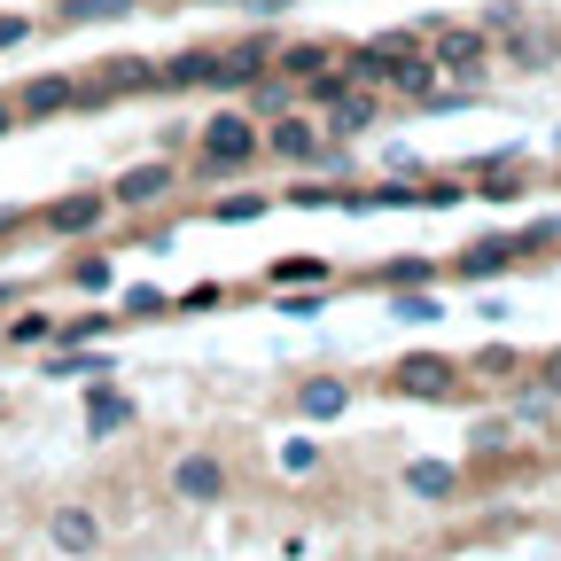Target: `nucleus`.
Returning <instances> with one entry per match:
<instances>
[{
	"mask_svg": "<svg viewBox=\"0 0 561 561\" xmlns=\"http://www.w3.org/2000/svg\"><path fill=\"white\" fill-rule=\"evenodd\" d=\"M320 133H328V125H312L305 110H280V117H265V157H280V164H320V157H328Z\"/></svg>",
	"mask_w": 561,
	"mask_h": 561,
	"instance_id": "nucleus-3",
	"label": "nucleus"
},
{
	"mask_svg": "<svg viewBox=\"0 0 561 561\" xmlns=\"http://www.w3.org/2000/svg\"><path fill=\"white\" fill-rule=\"evenodd\" d=\"M312 460H320V445H305V437H297V445H280V468H289V476H305Z\"/></svg>",
	"mask_w": 561,
	"mask_h": 561,
	"instance_id": "nucleus-22",
	"label": "nucleus"
},
{
	"mask_svg": "<svg viewBox=\"0 0 561 561\" xmlns=\"http://www.w3.org/2000/svg\"><path fill=\"white\" fill-rule=\"evenodd\" d=\"M460 375H468V359H445V351H405V359L390 367V390H405V398H453Z\"/></svg>",
	"mask_w": 561,
	"mask_h": 561,
	"instance_id": "nucleus-2",
	"label": "nucleus"
},
{
	"mask_svg": "<svg viewBox=\"0 0 561 561\" xmlns=\"http://www.w3.org/2000/svg\"><path fill=\"white\" fill-rule=\"evenodd\" d=\"M9 335H16V343H39V335L55 343V320H47V312H16V328H9Z\"/></svg>",
	"mask_w": 561,
	"mask_h": 561,
	"instance_id": "nucleus-20",
	"label": "nucleus"
},
{
	"mask_svg": "<svg viewBox=\"0 0 561 561\" xmlns=\"http://www.w3.org/2000/svg\"><path fill=\"white\" fill-rule=\"evenodd\" d=\"M94 538H102V523H94L87 507H62V515H55V546H70V553H87Z\"/></svg>",
	"mask_w": 561,
	"mask_h": 561,
	"instance_id": "nucleus-12",
	"label": "nucleus"
},
{
	"mask_svg": "<svg viewBox=\"0 0 561 561\" xmlns=\"http://www.w3.org/2000/svg\"><path fill=\"white\" fill-rule=\"evenodd\" d=\"M430 62H437V70H453V79H483V62H491V32H483V24L430 32Z\"/></svg>",
	"mask_w": 561,
	"mask_h": 561,
	"instance_id": "nucleus-4",
	"label": "nucleus"
},
{
	"mask_svg": "<svg viewBox=\"0 0 561 561\" xmlns=\"http://www.w3.org/2000/svg\"><path fill=\"white\" fill-rule=\"evenodd\" d=\"M102 219H110V195H70V203L47 210L55 234H87V227H102Z\"/></svg>",
	"mask_w": 561,
	"mask_h": 561,
	"instance_id": "nucleus-9",
	"label": "nucleus"
},
{
	"mask_svg": "<svg viewBox=\"0 0 561 561\" xmlns=\"http://www.w3.org/2000/svg\"><path fill=\"white\" fill-rule=\"evenodd\" d=\"M9 117H16V110H9V102H0V133H9Z\"/></svg>",
	"mask_w": 561,
	"mask_h": 561,
	"instance_id": "nucleus-25",
	"label": "nucleus"
},
{
	"mask_svg": "<svg viewBox=\"0 0 561 561\" xmlns=\"http://www.w3.org/2000/svg\"><path fill=\"white\" fill-rule=\"evenodd\" d=\"M328 62H335L328 39H305V47H280L273 55V70H289V79H312V70H328Z\"/></svg>",
	"mask_w": 561,
	"mask_h": 561,
	"instance_id": "nucleus-10",
	"label": "nucleus"
},
{
	"mask_svg": "<svg viewBox=\"0 0 561 561\" xmlns=\"http://www.w3.org/2000/svg\"><path fill=\"white\" fill-rule=\"evenodd\" d=\"M257 157H265V125L250 110H219V117L203 125V140H195V164L203 172H242Z\"/></svg>",
	"mask_w": 561,
	"mask_h": 561,
	"instance_id": "nucleus-1",
	"label": "nucleus"
},
{
	"mask_svg": "<svg viewBox=\"0 0 561 561\" xmlns=\"http://www.w3.org/2000/svg\"><path fill=\"white\" fill-rule=\"evenodd\" d=\"M375 117H382V102L367 94V79H359V87H343V94L328 102V133H367Z\"/></svg>",
	"mask_w": 561,
	"mask_h": 561,
	"instance_id": "nucleus-7",
	"label": "nucleus"
},
{
	"mask_svg": "<svg viewBox=\"0 0 561 561\" xmlns=\"http://www.w3.org/2000/svg\"><path fill=\"white\" fill-rule=\"evenodd\" d=\"M172 157H157V164H133V172H117V187H110V203H125V210H140V203H157V195H172Z\"/></svg>",
	"mask_w": 561,
	"mask_h": 561,
	"instance_id": "nucleus-6",
	"label": "nucleus"
},
{
	"mask_svg": "<svg viewBox=\"0 0 561 561\" xmlns=\"http://www.w3.org/2000/svg\"><path fill=\"white\" fill-rule=\"evenodd\" d=\"M70 24H102V16H133V0H70Z\"/></svg>",
	"mask_w": 561,
	"mask_h": 561,
	"instance_id": "nucleus-17",
	"label": "nucleus"
},
{
	"mask_svg": "<svg viewBox=\"0 0 561 561\" xmlns=\"http://www.w3.org/2000/svg\"><path fill=\"white\" fill-rule=\"evenodd\" d=\"M430 273H437L430 257H405V265H390V273H375V280H382V289H413V280H430Z\"/></svg>",
	"mask_w": 561,
	"mask_h": 561,
	"instance_id": "nucleus-18",
	"label": "nucleus"
},
{
	"mask_svg": "<svg viewBox=\"0 0 561 561\" xmlns=\"http://www.w3.org/2000/svg\"><path fill=\"white\" fill-rule=\"evenodd\" d=\"M297 405H305L312 421H335V413L351 405V382H305V390H297Z\"/></svg>",
	"mask_w": 561,
	"mask_h": 561,
	"instance_id": "nucleus-11",
	"label": "nucleus"
},
{
	"mask_svg": "<svg viewBox=\"0 0 561 561\" xmlns=\"http://www.w3.org/2000/svg\"><path fill=\"white\" fill-rule=\"evenodd\" d=\"M405 491H413V500H453L460 468L453 460H405Z\"/></svg>",
	"mask_w": 561,
	"mask_h": 561,
	"instance_id": "nucleus-8",
	"label": "nucleus"
},
{
	"mask_svg": "<svg viewBox=\"0 0 561 561\" xmlns=\"http://www.w3.org/2000/svg\"><path fill=\"white\" fill-rule=\"evenodd\" d=\"M16 39H24V24H16V16H0V47H16Z\"/></svg>",
	"mask_w": 561,
	"mask_h": 561,
	"instance_id": "nucleus-24",
	"label": "nucleus"
},
{
	"mask_svg": "<svg viewBox=\"0 0 561 561\" xmlns=\"http://www.w3.org/2000/svg\"><path fill=\"white\" fill-rule=\"evenodd\" d=\"M530 375H538V390H546V398H561V351H546V359H530Z\"/></svg>",
	"mask_w": 561,
	"mask_h": 561,
	"instance_id": "nucleus-21",
	"label": "nucleus"
},
{
	"mask_svg": "<svg viewBox=\"0 0 561 561\" xmlns=\"http://www.w3.org/2000/svg\"><path fill=\"white\" fill-rule=\"evenodd\" d=\"M257 210H265V195H234V203L210 210V219H257Z\"/></svg>",
	"mask_w": 561,
	"mask_h": 561,
	"instance_id": "nucleus-23",
	"label": "nucleus"
},
{
	"mask_svg": "<svg viewBox=\"0 0 561 561\" xmlns=\"http://www.w3.org/2000/svg\"><path fill=\"white\" fill-rule=\"evenodd\" d=\"M289 102H297V94H289V70H280V79H265V87L250 94V117H280Z\"/></svg>",
	"mask_w": 561,
	"mask_h": 561,
	"instance_id": "nucleus-16",
	"label": "nucleus"
},
{
	"mask_svg": "<svg viewBox=\"0 0 561 561\" xmlns=\"http://www.w3.org/2000/svg\"><path fill=\"white\" fill-rule=\"evenodd\" d=\"M62 102H79V87H70V79H32V87H24V110H39V117L62 110Z\"/></svg>",
	"mask_w": 561,
	"mask_h": 561,
	"instance_id": "nucleus-14",
	"label": "nucleus"
},
{
	"mask_svg": "<svg viewBox=\"0 0 561 561\" xmlns=\"http://www.w3.org/2000/svg\"><path fill=\"white\" fill-rule=\"evenodd\" d=\"M265 280H273V289H297V280H328V257H305V250H297V257H280Z\"/></svg>",
	"mask_w": 561,
	"mask_h": 561,
	"instance_id": "nucleus-13",
	"label": "nucleus"
},
{
	"mask_svg": "<svg viewBox=\"0 0 561 561\" xmlns=\"http://www.w3.org/2000/svg\"><path fill=\"white\" fill-rule=\"evenodd\" d=\"M172 491H180L187 507H219L227 500V460L219 453H180L172 460Z\"/></svg>",
	"mask_w": 561,
	"mask_h": 561,
	"instance_id": "nucleus-5",
	"label": "nucleus"
},
{
	"mask_svg": "<svg viewBox=\"0 0 561 561\" xmlns=\"http://www.w3.org/2000/svg\"><path fill=\"white\" fill-rule=\"evenodd\" d=\"M468 375H523V351H507V343H483L476 359H468Z\"/></svg>",
	"mask_w": 561,
	"mask_h": 561,
	"instance_id": "nucleus-15",
	"label": "nucleus"
},
{
	"mask_svg": "<svg viewBox=\"0 0 561 561\" xmlns=\"http://www.w3.org/2000/svg\"><path fill=\"white\" fill-rule=\"evenodd\" d=\"M87 421H94V430H117V421H125V398H110V390H94V405H87Z\"/></svg>",
	"mask_w": 561,
	"mask_h": 561,
	"instance_id": "nucleus-19",
	"label": "nucleus"
}]
</instances>
